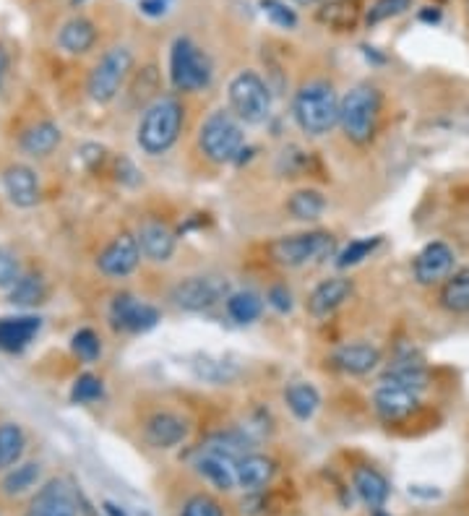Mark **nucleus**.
<instances>
[{"mask_svg": "<svg viewBox=\"0 0 469 516\" xmlns=\"http://www.w3.org/2000/svg\"><path fill=\"white\" fill-rule=\"evenodd\" d=\"M339 105L337 89L328 81H307L292 99V118L307 136H326L339 126Z\"/></svg>", "mask_w": 469, "mask_h": 516, "instance_id": "obj_1", "label": "nucleus"}, {"mask_svg": "<svg viewBox=\"0 0 469 516\" xmlns=\"http://www.w3.org/2000/svg\"><path fill=\"white\" fill-rule=\"evenodd\" d=\"M182 123H185V108L181 105V99L178 97H160L141 115L136 141L149 157H160L178 144Z\"/></svg>", "mask_w": 469, "mask_h": 516, "instance_id": "obj_2", "label": "nucleus"}, {"mask_svg": "<svg viewBox=\"0 0 469 516\" xmlns=\"http://www.w3.org/2000/svg\"><path fill=\"white\" fill-rule=\"evenodd\" d=\"M380 115V94L370 84H358L342 97L339 126L352 144H368L376 133Z\"/></svg>", "mask_w": 469, "mask_h": 516, "instance_id": "obj_3", "label": "nucleus"}, {"mask_svg": "<svg viewBox=\"0 0 469 516\" xmlns=\"http://www.w3.org/2000/svg\"><path fill=\"white\" fill-rule=\"evenodd\" d=\"M199 147L203 157L214 165L234 162L237 154L245 147L243 123L233 115V110H214L199 129Z\"/></svg>", "mask_w": 469, "mask_h": 516, "instance_id": "obj_4", "label": "nucleus"}, {"mask_svg": "<svg viewBox=\"0 0 469 516\" xmlns=\"http://www.w3.org/2000/svg\"><path fill=\"white\" fill-rule=\"evenodd\" d=\"M214 78L212 57L191 37H178L170 47V81L178 92H203Z\"/></svg>", "mask_w": 469, "mask_h": 516, "instance_id": "obj_5", "label": "nucleus"}, {"mask_svg": "<svg viewBox=\"0 0 469 516\" xmlns=\"http://www.w3.org/2000/svg\"><path fill=\"white\" fill-rule=\"evenodd\" d=\"M334 251H337L334 235L321 232V230L276 238L269 248L271 258L279 266H287V269H303V266H310V263H321L326 258L334 256Z\"/></svg>", "mask_w": 469, "mask_h": 516, "instance_id": "obj_6", "label": "nucleus"}, {"mask_svg": "<svg viewBox=\"0 0 469 516\" xmlns=\"http://www.w3.org/2000/svg\"><path fill=\"white\" fill-rule=\"evenodd\" d=\"M230 97V110L248 126H261L271 115V89L269 84L255 74V71H240L227 87Z\"/></svg>", "mask_w": 469, "mask_h": 516, "instance_id": "obj_7", "label": "nucleus"}, {"mask_svg": "<svg viewBox=\"0 0 469 516\" xmlns=\"http://www.w3.org/2000/svg\"><path fill=\"white\" fill-rule=\"evenodd\" d=\"M133 68V53L128 47H109L105 56L97 60V66L91 68L89 81H87V92L94 102L108 105L112 102L118 92L123 89L126 78Z\"/></svg>", "mask_w": 469, "mask_h": 516, "instance_id": "obj_8", "label": "nucleus"}, {"mask_svg": "<svg viewBox=\"0 0 469 516\" xmlns=\"http://www.w3.org/2000/svg\"><path fill=\"white\" fill-rule=\"evenodd\" d=\"M230 297V284L224 277H185L181 279L172 293L170 300L181 308V311H209L212 305H217L219 300H227Z\"/></svg>", "mask_w": 469, "mask_h": 516, "instance_id": "obj_9", "label": "nucleus"}, {"mask_svg": "<svg viewBox=\"0 0 469 516\" xmlns=\"http://www.w3.org/2000/svg\"><path fill=\"white\" fill-rule=\"evenodd\" d=\"M109 324L118 332L144 334L160 324V311L154 305H149V303H141L139 297L123 293V295L115 297L112 305H109Z\"/></svg>", "mask_w": 469, "mask_h": 516, "instance_id": "obj_10", "label": "nucleus"}, {"mask_svg": "<svg viewBox=\"0 0 469 516\" xmlns=\"http://www.w3.org/2000/svg\"><path fill=\"white\" fill-rule=\"evenodd\" d=\"M453 266H456V253H453L452 245L435 240L428 243L412 261V274L420 284L431 287V284H441L453 274Z\"/></svg>", "mask_w": 469, "mask_h": 516, "instance_id": "obj_11", "label": "nucleus"}, {"mask_svg": "<svg viewBox=\"0 0 469 516\" xmlns=\"http://www.w3.org/2000/svg\"><path fill=\"white\" fill-rule=\"evenodd\" d=\"M420 405V394L407 387H399L391 381H380L373 391V409L380 420L386 423H399L410 418Z\"/></svg>", "mask_w": 469, "mask_h": 516, "instance_id": "obj_12", "label": "nucleus"}, {"mask_svg": "<svg viewBox=\"0 0 469 516\" xmlns=\"http://www.w3.org/2000/svg\"><path fill=\"white\" fill-rule=\"evenodd\" d=\"M139 261H141L139 240H136V235L123 232V235L109 240L108 248L97 258V266L108 277H128L130 272H136Z\"/></svg>", "mask_w": 469, "mask_h": 516, "instance_id": "obj_13", "label": "nucleus"}, {"mask_svg": "<svg viewBox=\"0 0 469 516\" xmlns=\"http://www.w3.org/2000/svg\"><path fill=\"white\" fill-rule=\"evenodd\" d=\"M26 516H78V501L76 493L68 488V482L53 480L47 482L35 501L29 503Z\"/></svg>", "mask_w": 469, "mask_h": 516, "instance_id": "obj_14", "label": "nucleus"}, {"mask_svg": "<svg viewBox=\"0 0 469 516\" xmlns=\"http://www.w3.org/2000/svg\"><path fill=\"white\" fill-rule=\"evenodd\" d=\"M355 284L347 277H328L321 284H316V290L307 295V314L313 318H326L334 311H339L344 303L352 297Z\"/></svg>", "mask_w": 469, "mask_h": 516, "instance_id": "obj_15", "label": "nucleus"}, {"mask_svg": "<svg viewBox=\"0 0 469 516\" xmlns=\"http://www.w3.org/2000/svg\"><path fill=\"white\" fill-rule=\"evenodd\" d=\"M144 439L154 449H175L188 439V420L178 412H154L144 425Z\"/></svg>", "mask_w": 469, "mask_h": 516, "instance_id": "obj_16", "label": "nucleus"}, {"mask_svg": "<svg viewBox=\"0 0 469 516\" xmlns=\"http://www.w3.org/2000/svg\"><path fill=\"white\" fill-rule=\"evenodd\" d=\"M136 240H139V248H141V256L154 261V263H164L170 258L175 256V245H178V238L175 232L170 230V224L157 220L144 222L136 232Z\"/></svg>", "mask_w": 469, "mask_h": 516, "instance_id": "obj_17", "label": "nucleus"}, {"mask_svg": "<svg viewBox=\"0 0 469 516\" xmlns=\"http://www.w3.org/2000/svg\"><path fill=\"white\" fill-rule=\"evenodd\" d=\"M331 363L347 376H368L380 366V352L368 342H352L334 352Z\"/></svg>", "mask_w": 469, "mask_h": 516, "instance_id": "obj_18", "label": "nucleus"}, {"mask_svg": "<svg viewBox=\"0 0 469 516\" xmlns=\"http://www.w3.org/2000/svg\"><path fill=\"white\" fill-rule=\"evenodd\" d=\"M3 188L8 193L11 203L21 209H32L39 201V181L35 170L26 165H11L3 172Z\"/></svg>", "mask_w": 469, "mask_h": 516, "instance_id": "obj_19", "label": "nucleus"}, {"mask_svg": "<svg viewBox=\"0 0 469 516\" xmlns=\"http://www.w3.org/2000/svg\"><path fill=\"white\" fill-rule=\"evenodd\" d=\"M274 472H276V464L269 457H264V454H253L251 451V454H245V457H240V459L234 461L237 485L243 490H251V493L264 490L271 480H274Z\"/></svg>", "mask_w": 469, "mask_h": 516, "instance_id": "obj_20", "label": "nucleus"}, {"mask_svg": "<svg viewBox=\"0 0 469 516\" xmlns=\"http://www.w3.org/2000/svg\"><path fill=\"white\" fill-rule=\"evenodd\" d=\"M42 321L36 315H5L0 318V350H24L39 332Z\"/></svg>", "mask_w": 469, "mask_h": 516, "instance_id": "obj_21", "label": "nucleus"}, {"mask_svg": "<svg viewBox=\"0 0 469 516\" xmlns=\"http://www.w3.org/2000/svg\"><path fill=\"white\" fill-rule=\"evenodd\" d=\"M196 470L199 475L209 485H214L217 490H233L237 485V475H234V461L214 454V451H201V457L196 459Z\"/></svg>", "mask_w": 469, "mask_h": 516, "instance_id": "obj_22", "label": "nucleus"}, {"mask_svg": "<svg viewBox=\"0 0 469 516\" xmlns=\"http://www.w3.org/2000/svg\"><path fill=\"white\" fill-rule=\"evenodd\" d=\"M97 42V26L84 16H76V19L66 21L60 35H57V45L68 53V56H84L89 53Z\"/></svg>", "mask_w": 469, "mask_h": 516, "instance_id": "obj_23", "label": "nucleus"}, {"mask_svg": "<svg viewBox=\"0 0 469 516\" xmlns=\"http://www.w3.org/2000/svg\"><path fill=\"white\" fill-rule=\"evenodd\" d=\"M352 485H355V493L360 496V501L368 509H373V511L383 509V503L389 498V482L380 472L370 470V467H360L352 475Z\"/></svg>", "mask_w": 469, "mask_h": 516, "instance_id": "obj_24", "label": "nucleus"}, {"mask_svg": "<svg viewBox=\"0 0 469 516\" xmlns=\"http://www.w3.org/2000/svg\"><path fill=\"white\" fill-rule=\"evenodd\" d=\"M438 303H441V308L449 311V314H469V269L453 272L452 277L441 284Z\"/></svg>", "mask_w": 469, "mask_h": 516, "instance_id": "obj_25", "label": "nucleus"}, {"mask_svg": "<svg viewBox=\"0 0 469 516\" xmlns=\"http://www.w3.org/2000/svg\"><path fill=\"white\" fill-rule=\"evenodd\" d=\"M285 402H287L289 412L297 418V420H310L316 415V409L321 407V394L313 384L306 381H295L285 388Z\"/></svg>", "mask_w": 469, "mask_h": 516, "instance_id": "obj_26", "label": "nucleus"}, {"mask_svg": "<svg viewBox=\"0 0 469 516\" xmlns=\"http://www.w3.org/2000/svg\"><path fill=\"white\" fill-rule=\"evenodd\" d=\"M57 144H60V129L50 120H42L21 133V149L35 157H47Z\"/></svg>", "mask_w": 469, "mask_h": 516, "instance_id": "obj_27", "label": "nucleus"}, {"mask_svg": "<svg viewBox=\"0 0 469 516\" xmlns=\"http://www.w3.org/2000/svg\"><path fill=\"white\" fill-rule=\"evenodd\" d=\"M193 370H196V376L203 378V381H209V384H233L234 378L240 376V368L230 363V360H224V357H214V355H199L196 360H193Z\"/></svg>", "mask_w": 469, "mask_h": 516, "instance_id": "obj_28", "label": "nucleus"}, {"mask_svg": "<svg viewBox=\"0 0 469 516\" xmlns=\"http://www.w3.org/2000/svg\"><path fill=\"white\" fill-rule=\"evenodd\" d=\"M253 449V439L248 433H240V430H227V433H214L206 446H203V451H214V454H222V457H227V459L237 461L240 457H245V454H251Z\"/></svg>", "mask_w": 469, "mask_h": 516, "instance_id": "obj_29", "label": "nucleus"}, {"mask_svg": "<svg viewBox=\"0 0 469 516\" xmlns=\"http://www.w3.org/2000/svg\"><path fill=\"white\" fill-rule=\"evenodd\" d=\"M287 212L292 214V220L316 222L326 212V199L313 188H303L287 199Z\"/></svg>", "mask_w": 469, "mask_h": 516, "instance_id": "obj_30", "label": "nucleus"}, {"mask_svg": "<svg viewBox=\"0 0 469 516\" xmlns=\"http://www.w3.org/2000/svg\"><path fill=\"white\" fill-rule=\"evenodd\" d=\"M358 16H360V5L358 0H328L324 3V8L318 11V19L324 21L326 26L331 29H352L358 24Z\"/></svg>", "mask_w": 469, "mask_h": 516, "instance_id": "obj_31", "label": "nucleus"}, {"mask_svg": "<svg viewBox=\"0 0 469 516\" xmlns=\"http://www.w3.org/2000/svg\"><path fill=\"white\" fill-rule=\"evenodd\" d=\"M264 311V300L251 290H237L227 297V314L234 324H253Z\"/></svg>", "mask_w": 469, "mask_h": 516, "instance_id": "obj_32", "label": "nucleus"}, {"mask_svg": "<svg viewBox=\"0 0 469 516\" xmlns=\"http://www.w3.org/2000/svg\"><path fill=\"white\" fill-rule=\"evenodd\" d=\"M24 446H26V439L16 423L0 425V470L14 467L24 454Z\"/></svg>", "mask_w": 469, "mask_h": 516, "instance_id": "obj_33", "label": "nucleus"}, {"mask_svg": "<svg viewBox=\"0 0 469 516\" xmlns=\"http://www.w3.org/2000/svg\"><path fill=\"white\" fill-rule=\"evenodd\" d=\"M45 300V284H42V279L39 277H32V274H26V277H21L11 287V303L14 305H21V308H32V305H39Z\"/></svg>", "mask_w": 469, "mask_h": 516, "instance_id": "obj_34", "label": "nucleus"}, {"mask_svg": "<svg viewBox=\"0 0 469 516\" xmlns=\"http://www.w3.org/2000/svg\"><path fill=\"white\" fill-rule=\"evenodd\" d=\"M36 480H39V464L26 461V464L16 467L8 478L3 480V490H5L8 496H21V493H26L29 488H35Z\"/></svg>", "mask_w": 469, "mask_h": 516, "instance_id": "obj_35", "label": "nucleus"}, {"mask_svg": "<svg viewBox=\"0 0 469 516\" xmlns=\"http://www.w3.org/2000/svg\"><path fill=\"white\" fill-rule=\"evenodd\" d=\"M380 245V238L379 235H373V238H358L352 240L347 248H344L342 253L337 256V266L339 269H349V266H358L362 263L365 258H370V253L376 251Z\"/></svg>", "mask_w": 469, "mask_h": 516, "instance_id": "obj_36", "label": "nucleus"}, {"mask_svg": "<svg viewBox=\"0 0 469 516\" xmlns=\"http://www.w3.org/2000/svg\"><path fill=\"white\" fill-rule=\"evenodd\" d=\"M410 8H412V0H376V3L368 8L365 21H368L370 26H376L380 21L397 19L401 14H407Z\"/></svg>", "mask_w": 469, "mask_h": 516, "instance_id": "obj_37", "label": "nucleus"}, {"mask_svg": "<svg viewBox=\"0 0 469 516\" xmlns=\"http://www.w3.org/2000/svg\"><path fill=\"white\" fill-rule=\"evenodd\" d=\"M258 5H261L264 16H266L274 26L287 29V32L297 29V14L289 8L287 3H282V0H261Z\"/></svg>", "mask_w": 469, "mask_h": 516, "instance_id": "obj_38", "label": "nucleus"}, {"mask_svg": "<svg viewBox=\"0 0 469 516\" xmlns=\"http://www.w3.org/2000/svg\"><path fill=\"white\" fill-rule=\"evenodd\" d=\"M99 397H102V381L97 376H91V373H81L71 388V402L87 405V402H94Z\"/></svg>", "mask_w": 469, "mask_h": 516, "instance_id": "obj_39", "label": "nucleus"}, {"mask_svg": "<svg viewBox=\"0 0 469 516\" xmlns=\"http://www.w3.org/2000/svg\"><path fill=\"white\" fill-rule=\"evenodd\" d=\"M73 352L84 360V363H94L102 352V345H99V336L91 332V329H81V332L73 334L71 339Z\"/></svg>", "mask_w": 469, "mask_h": 516, "instance_id": "obj_40", "label": "nucleus"}, {"mask_svg": "<svg viewBox=\"0 0 469 516\" xmlns=\"http://www.w3.org/2000/svg\"><path fill=\"white\" fill-rule=\"evenodd\" d=\"M181 516H224L222 506L212 496H193L185 501Z\"/></svg>", "mask_w": 469, "mask_h": 516, "instance_id": "obj_41", "label": "nucleus"}, {"mask_svg": "<svg viewBox=\"0 0 469 516\" xmlns=\"http://www.w3.org/2000/svg\"><path fill=\"white\" fill-rule=\"evenodd\" d=\"M18 279H21V269H18L16 256L0 248V287H14Z\"/></svg>", "mask_w": 469, "mask_h": 516, "instance_id": "obj_42", "label": "nucleus"}, {"mask_svg": "<svg viewBox=\"0 0 469 516\" xmlns=\"http://www.w3.org/2000/svg\"><path fill=\"white\" fill-rule=\"evenodd\" d=\"M266 300H269V305H274L279 314L292 311V293H289L285 284H274L269 290V295H266Z\"/></svg>", "mask_w": 469, "mask_h": 516, "instance_id": "obj_43", "label": "nucleus"}, {"mask_svg": "<svg viewBox=\"0 0 469 516\" xmlns=\"http://www.w3.org/2000/svg\"><path fill=\"white\" fill-rule=\"evenodd\" d=\"M167 3H170V0H141L139 8H141V14L157 19V16H164V14H167Z\"/></svg>", "mask_w": 469, "mask_h": 516, "instance_id": "obj_44", "label": "nucleus"}, {"mask_svg": "<svg viewBox=\"0 0 469 516\" xmlns=\"http://www.w3.org/2000/svg\"><path fill=\"white\" fill-rule=\"evenodd\" d=\"M8 66H11V60H8V50L0 45V89H3V84H5V76H8Z\"/></svg>", "mask_w": 469, "mask_h": 516, "instance_id": "obj_45", "label": "nucleus"}, {"mask_svg": "<svg viewBox=\"0 0 469 516\" xmlns=\"http://www.w3.org/2000/svg\"><path fill=\"white\" fill-rule=\"evenodd\" d=\"M105 511H108L109 516H126V511H123V509H118V506H115V503H105Z\"/></svg>", "mask_w": 469, "mask_h": 516, "instance_id": "obj_46", "label": "nucleus"}, {"mask_svg": "<svg viewBox=\"0 0 469 516\" xmlns=\"http://www.w3.org/2000/svg\"><path fill=\"white\" fill-rule=\"evenodd\" d=\"M441 19V11H425L422 14V21H438Z\"/></svg>", "mask_w": 469, "mask_h": 516, "instance_id": "obj_47", "label": "nucleus"}, {"mask_svg": "<svg viewBox=\"0 0 469 516\" xmlns=\"http://www.w3.org/2000/svg\"><path fill=\"white\" fill-rule=\"evenodd\" d=\"M295 3H300V5H313V3H318V0H295Z\"/></svg>", "mask_w": 469, "mask_h": 516, "instance_id": "obj_48", "label": "nucleus"}, {"mask_svg": "<svg viewBox=\"0 0 469 516\" xmlns=\"http://www.w3.org/2000/svg\"><path fill=\"white\" fill-rule=\"evenodd\" d=\"M73 3H78V0H73Z\"/></svg>", "mask_w": 469, "mask_h": 516, "instance_id": "obj_49", "label": "nucleus"}]
</instances>
